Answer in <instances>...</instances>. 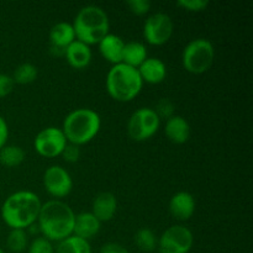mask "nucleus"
I'll return each instance as SVG.
<instances>
[{
    "mask_svg": "<svg viewBox=\"0 0 253 253\" xmlns=\"http://www.w3.org/2000/svg\"><path fill=\"white\" fill-rule=\"evenodd\" d=\"M27 253H54V247L51 241L42 237H36L29 246Z\"/></svg>",
    "mask_w": 253,
    "mask_h": 253,
    "instance_id": "26",
    "label": "nucleus"
},
{
    "mask_svg": "<svg viewBox=\"0 0 253 253\" xmlns=\"http://www.w3.org/2000/svg\"><path fill=\"white\" fill-rule=\"evenodd\" d=\"M118 210V199L110 192H101L94 198L91 205V214L100 222L110 221Z\"/></svg>",
    "mask_w": 253,
    "mask_h": 253,
    "instance_id": "13",
    "label": "nucleus"
},
{
    "mask_svg": "<svg viewBox=\"0 0 253 253\" xmlns=\"http://www.w3.org/2000/svg\"><path fill=\"white\" fill-rule=\"evenodd\" d=\"M100 126L101 119L95 110L81 108L71 111L64 118L62 131L69 143L82 146L90 142L98 135Z\"/></svg>",
    "mask_w": 253,
    "mask_h": 253,
    "instance_id": "4",
    "label": "nucleus"
},
{
    "mask_svg": "<svg viewBox=\"0 0 253 253\" xmlns=\"http://www.w3.org/2000/svg\"><path fill=\"white\" fill-rule=\"evenodd\" d=\"M25 160V151L20 146L5 145L0 150V163L4 167L12 168L21 165Z\"/></svg>",
    "mask_w": 253,
    "mask_h": 253,
    "instance_id": "22",
    "label": "nucleus"
},
{
    "mask_svg": "<svg viewBox=\"0 0 253 253\" xmlns=\"http://www.w3.org/2000/svg\"><path fill=\"white\" fill-rule=\"evenodd\" d=\"M54 253H91V247L86 240L71 235L58 242Z\"/></svg>",
    "mask_w": 253,
    "mask_h": 253,
    "instance_id": "21",
    "label": "nucleus"
},
{
    "mask_svg": "<svg viewBox=\"0 0 253 253\" xmlns=\"http://www.w3.org/2000/svg\"><path fill=\"white\" fill-rule=\"evenodd\" d=\"M169 212L175 219L189 220L195 212V199L189 192H178L170 198Z\"/></svg>",
    "mask_w": 253,
    "mask_h": 253,
    "instance_id": "14",
    "label": "nucleus"
},
{
    "mask_svg": "<svg viewBox=\"0 0 253 253\" xmlns=\"http://www.w3.org/2000/svg\"><path fill=\"white\" fill-rule=\"evenodd\" d=\"M43 187L52 197L64 198L73 189V179L63 167L51 166L43 173Z\"/></svg>",
    "mask_w": 253,
    "mask_h": 253,
    "instance_id": "11",
    "label": "nucleus"
},
{
    "mask_svg": "<svg viewBox=\"0 0 253 253\" xmlns=\"http://www.w3.org/2000/svg\"><path fill=\"white\" fill-rule=\"evenodd\" d=\"M100 253H130L126 247L118 242H108L100 249Z\"/></svg>",
    "mask_w": 253,
    "mask_h": 253,
    "instance_id": "32",
    "label": "nucleus"
},
{
    "mask_svg": "<svg viewBox=\"0 0 253 253\" xmlns=\"http://www.w3.org/2000/svg\"><path fill=\"white\" fill-rule=\"evenodd\" d=\"M98 44L101 56L108 62L113 63V66L123 62V51L125 41L120 36L108 34Z\"/></svg>",
    "mask_w": 253,
    "mask_h": 253,
    "instance_id": "19",
    "label": "nucleus"
},
{
    "mask_svg": "<svg viewBox=\"0 0 253 253\" xmlns=\"http://www.w3.org/2000/svg\"><path fill=\"white\" fill-rule=\"evenodd\" d=\"M61 156L67 162L74 163L81 158V148H79V146L73 145V143H67Z\"/></svg>",
    "mask_w": 253,
    "mask_h": 253,
    "instance_id": "30",
    "label": "nucleus"
},
{
    "mask_svg": "<svg viewBox=\"0 0 253 253\" xmlns=\"http://www.w3.org/2000/svg\"><path fill=\"white\" fill-rule=\"evenodd\" d=\"M194 245V235L182 225L170 226L157 240L160 253H189Z\"/></svg>",
    "mask_w": 253,
    "mask_h": 253,
    "instance_id": "8",
    "label": "nucleus"
},
{
    "mask_svg": "<svg viewBox=\"0 0 253 253\" xmlns=\"http://www.w3.org/2000/svg\"><path fill=\"white\" fill-rule=\"evenodd\" d=\"M147 58V48L142 42H126L123 51V63L138 68Z\"/></svg>",
    "mask_w": 253,
    "mask_h": 253,
    "instance_id": "20",
    "label": "nucleus"
},
{
    "mask_svg": "<svg viewBox=\"0 0 253 253\" xmlns=\"http://www.w3.org/2000/svg\"><path fill=\"white\" fill-rule=\"evenodd\" d=\"M209 0H179L177 1V5L187 11L199 12L207 9L209 6Z\"/></svg>",
    "mask_w": 253,
    "mask_h": 253,
    "instance_id": "28",
    "label": "nucleus"
},
{
    "mask_svg": "<svg viewBox=\"0 0 253 253\" xmlns=\"http://www.w3.org/2000/svg\"><path fill=\"white\" fill-rule=\"evenodd\" d=\"M64 57H66L69 66L73 67V68H85V67H88L91 62L90 46L78 41V40H74V41L66 48Z\"/></svg>",
    "mask_w": 253,
    "mask_h": 253,
    "instance_id": "18",
    "label": "nucleus"
},
{
    "mask_svg": "<svg viewBox=\"0 0 253 253\" xmlns=\"http://www.w3.org/2000/svg\"><path fill=\"white\" fill-rule=\"evenodd\" d=\"M126 4H127L128 9L136 15L147 14L152 6L151 1H148V0H128Z\"/></svg>",
    "mask_w": 253,
    "mask_h": 253,
    "instance_id": "29",
    "label": "nucleus"
},
{
    "mask_svg": "<svg viewBox=\"0 0 253 253\" xmlns=\"http://www.w3.org/2000/svg\"><path fill=\"white\" fill-rule=\"evenodd\" d=\"M137 71L142 82H147L150 84L162 83L167 77V67L165 62L156 57H147Z\"/></svg>",
    "mask_w": 253,
    "mask_h": 253,
    "instance_id": "15",
    "label": "nucleus"
},
{
    "mask_svg": "<svg viewBox=\"0 0 253 253\" xmlns=\"http://www.w3.org/2000/svg\"><path fill=\"white\" fill-rule=\"evenodd\" d=\"M101 222L91 212L84 211L76 215L73 227V235L83 240H90L99 234Z\"/></svg>",
    "mask_w": 253,
    "mask_h": 253,
    "instance_id": "17",
    "label": "nucleus"
},
{
    "mask_svg": "<svg viewBox=\"0 0 253 253\" xmlns=\"http://www.w3.org/2000/svg\"><path fill=\"white\" fill-rule=\"evenodd\" d=\"M161 119L151 108H140L132 113L127 123V133L130 138L137 142L148 140L158 131Z\"/></svg>",
    "mask_w": 253,
    "mask_h": 253,
    "instance_id": "7",
    "label": "nucleus"
},
{
    "mask_svg": "<svg viewBox=\"0 0 253 253\" xmlns=\"http://www.w3.org/2000/svg\"><path fill=\"white\" fill-rule=\"evenodd\" d=\"M14 89V81L10 76L0 73V99L9 95Z\"/></svg>",
    "mask_w": 253,
    "mask_h": 253,
    "instance_id": "31",
    "label": "nucleus"
},
{
    "mask_svg": "<svg viewBox=\"0 0 253 253\" xmlns=\"http://www.w3.org/2000/svg\"><path fill=\"white\" fill-rule=\"evenodd\" d=\"M37 74H39V71H37L36 66H34L32 63H21L16 67L11 78L14 83L30 84L36 81Z\"/></svg>",
    "mask_w": 253,
    "mask_h": 253,
    "instance_id": "25",
    "label": "nucleus"
},
{
    "mask_svg": "<svg viewBox=\"0 0 253 253\" xmlns=\"http://www.w3.org/2000/svg\"><path fill=\"white\" fill-rule=\"evenodd\" d=\"M7 137H9V126H7L6 120L0 116V150L6 145Z\"/></svg>",
    "mask_w": 253,
    "mask_h": 253,
    "instance_id": "33",
    "label": "nucleus"
},
{
    "mask_svg": "<svg viewBox=\"0 0 253 253\" xmlns=\"http://www.w3.org/2000/svg\"><path fill=\"white\" fill-rule=\"evenodd\" d=\"M74 40H76V34L73 26L69 22H57L49 30L51 52L54 56H64L66 48Z\"/></svg>",
    "mask_w": 253,
    "mask_h": 253,
    "instance_id": "12",
    "label": "nucleus"
},
{
    "mask_svg": "<svg viewBox=\"0 0 253 253\" xmlns=\"http://www.w3.org/2000/svg\"><path fill=\"white\" fill-rule=\"evenodd\" d=\"M214 46L207 39L192 40L182 53L183 67L193 74H202L209 71L214 63Z\"/></svg>",
    "mask_w": 253,
    "mask_h": 253,
    "instance_id": "6",
    "label": "nucleus"
},
{
    "mask_svg": "<svg viewBox=\"0 0 253 253\" xmlns=\"http://www.w3.org/2000/svg\"><path fill=\"white\" fill-rule=\"evenodd\" d=\"M76 214L66 203L49 200L41 205L37 227L48 241H62L73 235Z\"/></svg>",
    "mask_w": 253,
    "mask_h": 253,
    "instance_id": "1",
    "label": "nucleus"
},
{
    "mask_svg": "<svg viewBox=\"0 0 253 253\" xmlns=\"http://www.w3.org/2000/svg\"><path fill=\"white\" fill-rule=\"evenodd\" d=\"M41 205L39 195L29 190H19L9 195L2 203L1 217L11 230H25L37 221Z\"/></svg>",
    "mask_w": 253,
    "mask_h": 253,
    "instance_id": "2",
    "label": "nucleus"
},
{
    "mask_svg": "<svg viewBox=\"0 0 253 253\" xmlns=\"http://www.w3.org/2000/svg\"><path fill=\"white\" fill-rule=\"evenodd\" d=\"M109 95L118 101H131L140 94L143 82L137 68L125 63L114 64L105 81Z\"/></svg>",
    "mask_w": 253,
    "mask_h": 253,
    "instance_id": "5",
    "label": "nucleus"
},
{
    "mask_svg": "<svg viewBox=\"0 0 253 253\" xmlns=\"http://www.w3.org/2000/svg\"><path fill=\"white\" fill-rule=\"evenodd\" d=\"M160 119H169L174 115V104L169 99H161L156 109H153Z\"/></svg>",
    "mask_w": 253,
    "mask_h": 253,
    "instance_id": "27",
    "label": "nucleus"
},
{
    "mask_svg": "<svg viewBox=\"0 0 253 253\" xmlns=\"http://www.w3.org/2000/svg\"><path fill=\"white\" fill-rule=\"evenodd\" d=\"M72 26L76 34V40L90 46L99 43L109 34L110 22L103 7L98 5H86L76 15Z\"/></svg>",
    "mask_w": 253,
    "mask_h": 253,
    "instance_id": "3",
    "label": "nucleus"
},
{
    "mask_svg": "<svg viewBox=\"0 0 253 253\" xmlns=\"http://www.w3.org/2000/svg\"><path fill=\"white\" fill-rule=\"evenodd\" d=\"M67 143L68 141L62 128L49 126L37 133L34 141V147L40 156L53 158L62 155Z\"/></svg>",
    "mask_w": 253,
    "mask_h": 253,
    "instance_id": "10",
    "label": "nucleus"
},
{
    "mask_svg": "<svg viewBox=\"0 0 253 253\" xmlns=\"http://www.w3.org/2000/svg\"><path fill=\"white\" fill-rule=\"evenodd\" d=\"M136 246L142 252H153L157 249V237L151 229L143 227L136 232L133 237Z\"/></svg>",
    "mask_w": 253,
    "mask_h": 253,
    "instance_id": "23",
    "label": "nucleus"
},
{
    "mask_svg": "<svg viewBox=\"0 0 253 253\" xmlns=\"http://www.w3.org/2000/svg\"><path fill=\"white\" fill-rule=\"evenodd\" d=\"M7 249L14 253H21L29 246V239L25 230L12 229L6 237Z\"/></svg>",
    "mask_w": 253,
    "mask_h": 253,
    "instance_id": "24",
    "label": "nucleus"
},
{
    "mask_svg": "<svg viewBox=\"0 0 253 253\" xmlns=\"http://www.w3.org/2000/svg\"><path fill=\"white\" fill-rule=\"evenodd\" d=\"M190 125L183 116L173 115L166 121L165 133L168 140L177 145H183L190 138Z\"/></svg>",
    "mask_w": 253,
    "mask_h": 253,
    "instance_id": "16",
    "label": "nucleus"
},
{
    "mask_svg": "<svg viewBox=\"0 0 253 253\" xmlns=\"http://www.w3.org/2000/svg\"><path fill=\"white\" fill-rule=\"evenodd\" d=\"M0 253H5V252H4V250H2L1 247H0Z\"/></svg>",
    "mask_w": 253,
    "mask_h": 253,
    "instance_id": "34",
    "label": "nucleus"
},
{
    "mask_svg": "<svg viewBox=\"0 0 253 253\" xmlns=\"http://www.w3.org/2000/svg\"><path fill=\"white\" fill-rule=\"evenodd\" d=\"M174 25L169 15L155 12L150 15L143 24V36L150 44L162 46L167 43L173 35Z\"/></svg>",
    "mask_w": 253,
    "mask_h": 253,
    "instance_id": "9",
    "label": "nucleus"
}]
</instances>
